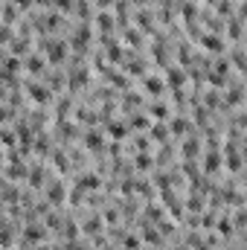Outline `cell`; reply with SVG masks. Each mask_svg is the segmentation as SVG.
<instances>
[{"mask_svg":"<svg viewBox=\"0 0 247 250\" xmlns=\"http://www.w3.org/2000/svg\"><path fill=\"white\" fill-rule=\"evenodd\" d=\"M82 143H84V148H90L93 154H99V151L108 146V140H105V134H102L99 128H87V131L82 134Z\"/></svg>","mask_w":247,"mask_h":250,"instance_id":"cell-11","label":"cell"},{"mask_svg":"<svg viewBox=\"0 0 247 250\" xmlns=\"http://www.w3.org/2000/svg\"><path fill=\"white\" fill-rule=\"evenodd\" d=\"M204 3H206V6H215V0H204Z\"/></svg>","mask_w":247,"mask_h":250,"instance_id":"cell-41","label":"cell"},{"mask_svg":"<svg viewBox=\"0 0 247 250\" xmlns=\"http://www.w3.org/2000/svg\"><path fill=\"white\" fill-rule=\"evenodd\" d=\"M3 67H6L9 73H18V70L23 67V59H18V56H12V53H6V59H3Z\"/></svg>","mask_w":247,"mask_h":250,"instance_id":"cell-33","label":"cell"},{"mask_svg":"<svg viewBox=\"0 0 247 250\" xmlns=\"http://www.w3.org/2000/svg\"><path fill=\"white\" fill-rule=\"evenodd\" d=\"M131 166H134V169H140V172H145V169H154V154H148V151H134V160H131Z\"/></svg>","mask_w":247,"mask_h":250,"instance_id":"cell-27","label":"cell"},{"mask_svg":"<svg viewBox=\"0 0 247 250\" xmlns=\"http://www.w3.org/2000/svg\"><path fill=\"white\" fill-rule=\"evenodd\" d=\"M140 239H143L148 248H163V245H166L163 233H160L154 224H145V221H140Z\"/></svg>","mask_w":247,"mask_h":250,"instance_id":"cell-13","label":"cell"},{"mask_svg":"<svg viewBox=\"0 0 247 250\" xmlns=\"http://www.w3.org/2000/svg\"><path fill=\"white\" fill-rule=\"evenodd\" d=\"M172 157H175V151H172V143H163V146H160V151H157V157H154V166H166Z\"/></svg>","mask_w":247,"mask_h":250,"instance_id":"cell-31","label":"cell"},{"mask_svg":"<svg viewBox=\"0 0 247 250\" xmlns=\"http://www.w3.org/2000/svg\"><path fill=\"white\" fill-rule=\"evenodd\" d=\"M117 245H120L123 250H143V239H140V233H128V230H123Z\"/></svg>","mask_w":247,"mask_h":250,"instance_id":"cell-24","label":"cell"},{"mask_svg":"<svg viewBox=\"0 0 247 250\" xmlns=\"http://www.w3.org/2000/svg\"><path fill=\"white\" fill-rule=\"evenodd\" d=\"M227 56V62H230V67H236V73H242L245 70V47L242 44H236L230 53H224Z\"/></svg>","mask_w":247,"mask_h":250,"instance_id":"cell-26","label":"cell"},{"mask_svg":"<svg viewBox=\"0 0 247 250\" xmlns=\"http://www.w3.org/2000/svg\"><path fill=\"white\" fill-rule=\"evenodd\" d=\"M23 93H26V99H29V102H35L38 108H47V105L53 102V90H50L44 82H35V79L23 82Z\"/></svg>","mask_w":247,"mask_h":250,"instance_id":"cell-3","label":"cell"},{"mask_svg":"<svg viewBox=\"0 0 247 250\" xmlns=\"http://www.w3.org/2000/svg\"><path fill=\"white\" fill-rule=\"evenodd\" d=\"M181 154H184V160H201V137H198L195 131H189V134H186Z\"/></svg>","mask_w":247,"mask_h":250,"instance_id":"cell-15","label":"cell"},{"mask_svg":"<svg viewBox=\"0 0 247 250\" xmlns=\"http://www.w3.org/2000/svg\"><path fill=\"white\" fill-rule=\"evenodd\" d=\"M102 250H123V248H120V245H105Z\"/></svg>","mask_w":247,"mask_h":250,"instance_id":"cell-38","label":"cell"},{"mask_svg":"<svg viewBox=\"0 0 247 250\" xmlns=\"http://www.w3.org/2000/svg\"><path fill=\"white\" fill-rule=\"evenodd\" d=\"M47 236H50V230L41 221H26L21 230V248H38L47 242Z\"/></svg>","mask_w":247,"mask_h":250,"instance_id":"cell-2","label":"cell"},{"mask_svg":"<svg viewBox=\"0 0 247 250\" xmlns=\"http://www.w3.org/2000/svg\"><path fill=\"white\" fill-rule=\"evenodd\" d=\"M198 44H201V50H206V53H212V56H224V53H227L224 35H215V32H201Z\"/></svg>","mask_w":247,"mask_h":250,"instance_id":"cell-5","label":"cell"},{"mask_svg":"<svg viewBox=\"0 0 247 250\" xmlns=\"http://www.w3.org/2000/svg\"><path fill=\"white\" fill-rule=\"evenodd\" d=\"M50 207H62L67 204V184L64 181H50L47 184V198H44Z\"/></svg>","mask_w":247,"mask_h":250,"instance_id":"cell-10","label":"cell"},{"mask_svg":"<svg viewBox=\"0 0 247 250\" xmlns=\"http://www.w3.org/2000/svg\"><path fill=\"white\" fill-rule=\"evenodd\" d=\"M134 21H137V26L143 32H154V9H137Z\"/></svg>","mask_w":247,"mask_h":250,"instance_id":"cell-20","label":"cell"},{"mask_svg":"<svg viewBox=\"0 0 247 250\" xmlns=\"http://www.w3.org/2000/svg\"><path fill=\"white\" fill-rule=\"evenodd\" d=\"M245 207H236V212H233V221H230V224H233V230H239V233H242V230H245Z\"/></svg>","mask_w":247,"mask_h":250,"instance_id":"cell-34","label":"cell"},{"mask_svg":"<svg viewBox=\"0 0 247 250\" xmlns=\"http://www.w3.org/2000/svg\"><path fill=\"white\" fill-rule=\"evenodd\" d=\"M12 3H15V6H18L21 12H32V6H35L32 0H12Z\"/></svg>","mask_w":247,"mask_h":250,"instance_id":"cell-37","label":"cell"},{"mask_svg":"<svg viewBox=\"0 0 247 250\" xmlns=\"http://www.w3.org/2000/svg\"><path fill=\"white\" fill-rule=\"evenodd\" d=\"M3 163H6V157H3V148H0V169H3Z\"/></svg>","mask_w":247,"mask_h":250,"instance_id":"cell-39","label":"cell"},{"mask_svg":"<svg viewBox=\"0 0 247 250\" xmlns=\"http://www.w3.org/2000/svg\"><path fill=\"white\" fill-rule=\"evenodd\" d=\"M166 87H172V90H178V87H186V82H189V76H186L184 67H178V64H169L166 67Z\"/></svg>","mask_w":247,"mask_h":250,"instance_id":"cell-14","label":"cell"},{"mask_svg":"<svg viewBox=\"0 0 247 250\" xmlns=\"http://www.w3.org/2000/svg\"><path fill=\"white\" fill-rule=\"evenodd\" d=\"M90 41H93V26H90V23H79V26L70 32V38H67V47H70L73 53H87Z\"/></svg>","mask_w":247,"mask_h":250,"instance_id":"cell-4","label":"cell"},{"mask_svg":"<svg viewBox=\"0 0 247 250\" xmlns=\"http://www.w3.org/2000/svg\"><path fill=\"white\" fill-rule=\"evenodd\" d=\"M44 84H47V87H50V90L56 93L59 87H67V73H64L62 67H56V70H50V73H47V82H44Z\"/></svg>","mask_w":247,"mask_h":250,"instance_id":"cell-23","label":"cell"},{"mask_svg":"<svg viewBox=\"0 0 247 250\" xmlns=\"http://www.w3.org/2000/svg\"><path fill=\"white\" fill-rule=\"evenodd\" d=\"M93 26H96L99 35H111V32H117V21H114V15H111L108 9H96V15H93Z\"/></svg>","mask_w":247,"mask_h":250,"instance_id":"cell-8","label":"cell"},{"mask_svg":"<svg viewBox=\"0 0 247 250\" xmlns=\"http://www.w3.org/2000/svg\"><path fill=\"white\" fill-rule=\"evenodd\" d=\"M70 111H73V99H70V96L59 99V105H56V120H67Z\"/></svg>","mask_w":247,"mask_h":250,"instance_id":"cell-32","label":"cell"},{"mask_svg":"<svg viewBox=\"0 0 247 250\" xmlns=\"http://www.w3.org/2000/svg\"><path fill=\"white\" fill-rule=\"evenodd\" d=\"M198 166H201V172H206V178H215V175L224 169V163H221V148H206L204 163H198Z\"/></svg>","mask_w":247,"mask_h":250,"instance_id":"cell-6","label":"cell"},{"mask_svg":"<svg viewBox=\"0 0 247 250\" xmlns=\"http://www.w3.org/2000/svg\"><path fill=\"white\" fill-rule=\"evenodd\" d=\"M123 41H125V44H131L134 50H140V47H143V35H140V29H134V26H125V29H123Z\"/></svg>","mask_w":247,"mask_h":250,"instance_id":"cell-29","label":"cell"},{"mask_svg":"<svg viewBox=\"0 0 247 250\" xmlns=\"http://www.w3.org/2000/svg\"><path fill=\"white\" fill-rule=\"evenodd\" d=\"M18 21H21V9H18L12 0L0 3V23H6V26H15Z\"/></svg>","mask_w":247,"mask_h":250,"instance_id":"cell-19","label":"cell"},{"mask_svg":"<svg viewBox=\"0 0 247 250\" xmlns=\"http://www.w3.org/2000/svg\"><path fill=\"white\" fill-rule=\"evenodd\" d=\"M26 187L29 189H44L47 187V166H44V163L26 166Z\"/></svg>","mask_w":247,"mask_h":250,"instance_id":"cell-7","label":"cell"},{"mask_svg":"<svg viewBox=\"0 0 247 250\" xmlns=\"http://www.w3.org/2000/svg\"><path fill=\"white\" fill-rule=\"evenodd\" d=\"M59 236H62V242H76L79 236H82V227H79V221L76 218H64L62 230H59Z\"/></svg>","mask_w":247,"mask_h":250,"instance_id":"cell-21","label":"cell"},{"mask_svg":"<svg viewBox=\"0 0 247 250\" xmlns=\"http://www.w3.org/2000/svg\"><path fill=\"white\" fill-rule=\"evenodd\" d=\"M148 140H151V143H160V146L169 143V128L163 123H151L148 125Z\"/></svg>","mask_w":247,"mask_h":250,"instance_id":"cell-25","label":"cell"},{"mask_svg":"<svg viewBox=\"0 0 247 250\" xmlns=\"http://www.w3.org/2000/svg\"><path fill=\"white\" fill-rule=\"evenodd\" d=\"M128 3H143V0H128Z\"/></svg>","mask_w":247,"mask_h":250,"instance_id":"cell-42","label":"cell"},{"mask_svg":"<svg viewBox=\"0 0 247 250\" xmlns=\"http://www.w3.org/2000/svg\"><path fill=\"white\" fill-rule=\"evenodd\" d=\"M23 67H26V73L41 76V73H47V59L38 56V53H26V56H23Z\"/></svg>","mask_w":247,"mask_h":250,"instance_id":"cell-17","label":"cell"},{"mask_svg":"<svg viewBox=\"0 0 247 250\" xmlns=\"http://www.w3.org/2000/svg\"><path fill=\"white\" fill-rule=\"evenodd\" d=\"M50 163H53L62 175H70V172H73V163H70V157H67V148H53V151H50Z\"/></svg>","mask_w":247,"mask_h":250,"instance_id":"cell-18","label":"cell"},{"mask_svg":"<svg viewBox=\"0 0 247 250\" xmlns=\"http://www.w3.org/2000/svg\"><path fill=\"white\" fill-rule=\"evenodd\" d=\"M102 128H105V134H108V137H114L117 143H120V140H125V137H131V128H128V123H125V120H105V123H102Z\"/></svg>","mask_w":247,"mask_h":250,"instance_id":"cell-16","label":"cell"},{"mask_svg":"<svg viewBox=\"0 0 247 250\" xmlns=\"http://www.w3.org/2000/svg\"><path fill=\"white\" fill-rule=\"evenodd\" d=\"M15 26H6V23H0V44H12L15 41V35L18 32H12Z\"/></svg>","mask_w":247,"mask_h":250,"instance_id":"cell-35","label":"cell"},{"mask_svg":"<svg viewBox=\"0 0 247 250\" xmlns=\"http://www.w3.org/2000/svg\"><path fill=\"white\" fill-rule=\"evenodd\" d=\"M38 50H41V56H47V64H53V67H62V64L70 59V47H67V41L56 38V35L41 38V41H38Z\"/></svg>","mask_w":247,"mask_h":250,"instance_id":"cell-1","label":"cell"},{"mask_svg":"<svg viewBox=\"0 0 247 250\" xmlns=\"http://www.w3.org/2000/svg\"><path fill=\"white\" fill-rule=\"evenodd\" d=\"M79 227H82V233H84V236H93V239H96V236H102L105 221H102V215H99V212H93V209H90V212H87V218H82V224H79Z\"/></svg>","mask_w":247,"mask_h":250,"instance_id":"cell-12","label":"cell"},{"mask_svg":"<svg viewBox=\"0 0 247 250\" xmlns=\"http://www.w3.org/2000/svg\"><path fill=\"white\" fill-rule=\"evenodd\" d=\"M166 128H169V134H178V137H186L189 131H195V125H192V120H189V117H175V120L166 125Z\"/></svg>","mask_w":247,"mask_h":250,"instance_id":"cell-22","label":"cell"},{"mask_svg":"<svg viewBox=\"0 0 247 250\" xmlns=\"http://www.w3.org/2000/svg\"><path fill=\"white\" fill-rule=\"evenodd\" d=\"M148 117L157 120V123H163V120L169 117V105H166V102H151V105H148Z\"/></svg>","mask_w":247,"mask_h":250,"instance_id":"cell-30","label":"cell"},{"mask_svg":"<svg viewBox=\"0 0 247 250\" xmlns=\"http://www.w3.org/2000/svg\"><path fill=\"white\" fill-rule=\"evenodd\" d=\"M6 184H9V181H6V178H3V175H0V189L6 187Z\"/></svg>","mask_w":247,"mask_h":250,"instance_id":"cell-40","label":"cell"},{"mask_svg":"<svg viewBox=\"0 0 247 250\" xmlns=\"http://www.w3.org/2000/svg\"><path fill=\"white\" fill-rule=\"evenodd\" d=\"M12 120H15V114H12L6 105H0V125H9Z\"/></svg>","mask_w":247,"mask_h":250,"instance_id":"cell-36","label":"cell"},{"mask_svg":"<svg viewBox=\"0 0 247 250\" xmlns=\"http://www.w3.org/2000/svg\"><path fill=\"white\" fill-rule=\"evenodd\" d=\"M143 105V93H131V90H125L123 93V111H131V114H137V108Z\"/></svg>","mask_w":247,"mask_h":250,"instance_id":"cell-28","label":"cell"},{"mask_svg":"<svg viewBox=\"0 0 247 250\" xmlns=\"http://www.w3.org/2000/svg\"><path fill=\"white\" fill-rule=\"evenodd\" d=\"M140 84H143V90H145L148 96H163V93H166V82H163L157 73H143V76H140Z\"/></svg>","mask_w":247,"mask_h":250,"instance_id":"cell-9","label":"cell"}]
</instances>
